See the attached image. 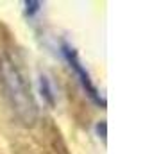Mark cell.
<instances>
[{"label": "cell", "mask_w": 143, "mask_h": 154, "mask_svg": "<svg viewBox=\"0 0 143 154\" xmlns=\"http://www.w3.org/2000/svg\"><path fill=\"white\" fill-rule=\"evenodd\" d=\"M2 77L5 81L7 93H9V97L13 100V106L16 108L18 115L23 120L31 122L34 118V100L31 97V88L27 86L23 75L11 63H5L4 70H2Z\"/></svg>", "instance_id": "6da1fadb"}, {"label": "cell", "mask_w": 143, "mask_h": 154, "mask_svg": "<svg viewBox=\"0 0 143 154\" xmlns=\"http://www.w3.org/2000/svg\"><path fill=\"white\" fill-rule=\"evenodd\" d=\"M63 54H65V57H66V61H68V65H70V68L75 72V75L79 77V81H81V84H82V88L86 90V93L97 102V104H102V106H106V100H104V97H100V93L97 91V88L93 86V82H91V77L90 74L86 72V68L81 65V61H79V56H77V52L72 48L70 45H63Z\"/></svg>", "instance_id": "7a4b0ae2"}, {"label": "cell", "mask_w": 143, "mask_h": 154, "mask_svg": "<svg viewBox=\"0 0 143 154\" xmlns=\"http://www.w3.org/2000/svg\"><path fill=\"white\" fill-rule=\"evenodd\" d=\"M39 91H41V97L47 100V104L54 106V91L47 75H39Z\"/></svg>", "instance_id": "3957f363"}, {"label": "cell", "mask_w": 143, "mask_h": 154, "mask_svg": "<svg viewBox=\"0 0 143 154\" xmlns=\"http://www.w3.org/2000/svg\"><path fill=\"white\" fill-rule=\"evenodd\" d=\"M41 2H38V0H27L25 2V13L29 14V16H34L36 13L41 9Z\"/></svg>", "instance_id": "277c9868"}, {"label": "cell", "mask_w": 143, "mask_h": 154, "mask_svg": "<svg viewBox=\"0 0 143 154\" xmlns=\"http://www.w3.org/2000/svg\"><path fill=\"white\" fill-rule=\"evenodd\" d=\"M97 133H99V136H100L102 140H106V122H104V120L97 124Z\"/></svg>", "instance_id": "5b68a950"}]
</instances>
